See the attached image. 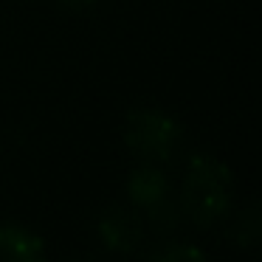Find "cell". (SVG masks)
<instances>
[{
	"instance_id": "cell-1",
	"label": "cell",
	"mask_w": 262,
	"mask_h": 262,
	"mask_svg": "<svg viewBox=\"0 0 262 262\" xmlns=\"http://www.w3.org/2000/svg\"><path fill=\"white\" fill-rule=\"evenodd\" d=\"M231 200V172L214 158H194L183 183L181 206L194 223L209 226L228 209Z\"/></svg>"
},
{
	"instance_id": "cell-2",
	"label": "cell",
	"mask_w": 262,
	"mask_h": 262,
	"mask_svg": "<svg viewBox=\"0 0 262 262\" xmlns=\"http://www.w3.org/2000/svg\"><path fill=\"white\" fill-rule=\"evenodd\" d=\"M181 127L158 110H138L127 121V144L147 161H164L175 152Z\"/></svg>"
},
{
	"instance_id": "cell-3",
	"label": "cell",
	"mask_w": 262,
	"mask_h": 262,
	"mask_svg": "<svg viewBox=\"0 0 262 262\" xmlns=\"http://www.w3.org/2000/svg\"><path fill=\"white\" fill-rule=\"evenodd\" d=\"M169 183L158 169H138L130 178V198L149 214V220L161 228L175 226V206L169 203Z\"/></svg>"
},
{
	"instance_id": "cell-4",
	"label": "cell",
	"mask_w": 262,
	"mask_h": 262,
	"mask_svg": "<svg viewBox=\"0 0 262 262\" xmlns=\"http://www.w3.org/2000/svg\"><path fill=\"white\" fill-rule=\"evenodd\" d=\"M46 248L37 234L20 226H0V256L14 262H37L42 259Z\"/></svg>"
},
{
	"instance_id": "cell-5",
	"label": "cell",
	"mask_w": 262,
	"mask_h": 262,
	"mask_svg": "<svg viewBox=\"0 0 262 262\" xmlns=\"http://www.w3.org/2000/svg\"><path fill=\"white\" fill-rule=\"evenodd\" d=\"M104 243L116 251H130L136 248V243L141 239V226H138L136 214H124V211H113L104 217L102 223Z\"/></svg>"
},
{
	"instance_id": "cell-6",
	"label": "cell",
	"mask_w": 262,
	"mask_h": 262,
	"mask_svg": "<svg viewBox=\"0 0 262 262\" xmlns=\"http://www.w3.org/2000/svg\"><path fill=\"white\" fill-rule=\"evenodd\" d=\"M155 256H161V259H200V251H194V248H166Z\"/></svg>"
},
{
	"instance_id": "cell-7",
	"label": "cell",
	"mask_w": 262,
	"mask_h": 262,
	"mask_svg": "<svg viewBox=\"0 0 262 262\" xmlns=\"http://www.w3.org/2000/svg\"><path fill=\"white\" fill-rule=\"evenodd\" d=\"M65 6H71V9H85V6H91L93 0H62Z\"/></svg>"
}]
</instances>
